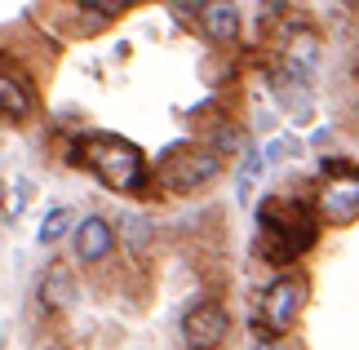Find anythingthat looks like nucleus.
Instances as JSON below:
<instances>
[{
	"mask_svg": "<svg viewBox=\"0 0 359 350\" xmlns=\"http://www.w3.org/2000/svg\"><path fill=\"white\" fill-rule=\"evenodd\" d=\"M262 257L275 262V266H288L297 262L306 248L315 244V217L302 200H288V195H271L262 204Z\"/></svg>",
	"mask_w": 359,
	"mask_h": 350,
	"instance_id": "f257e3e1",
	"label": "nucleus"
},
{
	"mask_svg": "<svg viewBox=\"0 0 359 350\" xmlns=\"http://www.w3.org/2000/svg\"><path fill=\"white\" fill-rule=\"evenodd\" d=\"M80 151H85V164L111 191H137L142 187L147 156L133 142H124V137H116V133H89L85 142H80Z\"/></svg>",
	"mask_w": 359,
	"mask_h": 350,
	"instance_id": "f03ea898",
	"label": "nucleus"
},
{
	"mask_svg": "<svg viewBox=\"0 0 359 350\" xmlns=\"http://www.w3.org/2000/svg\"><path fill=\"white\" fill-rule=\"evenodd\" d=\"M222 173V156H217L213 147H173L169 156L160 160V187L173 191V195H191L200 187H209V182Z\"/></svg>",
	"mask_w": 359,
	"mask_h": 350,
	"instance_id": "7ed1b4c3",
	"label": "nucleus"
},
{
	"mask_svg": "<svg viewBox=\"0 0 359 350\" xmlns=\"http://www.w3.org/2000/svg\"><path fill=\"white\" fill-rule=\"evenodd\" d=\"M320 213L328 222H351V217H359V169H351V164H341V160H324Z\"/></svg>",
	"mask_w": 359,
	"mask_h": 350,
	"instance_id": "20e7f679",
	"label": "nucleus"
},
{
	"mask_svg": "<svg viewBox=\"0 0 359 350\" xmlns=\"http://www.w3.org/2000/svg\"><path fill=\"white\" fill-rule=\"evenodd\" d=\"M302 297H306V288H302L297 279H275V284L262 292V302H257L262 328H266L271 337H280L284 328H293V319L302 311Z\"/></svg>",
	"mask_w": 359,
	"mask_h": 350,
	"instance_id": "39448f33",
	"label": "nucleus"
},
{
	"mask_svg": "<svg viewBox=\"0 0 359 350\" xmlns=\"http://www.w3.org/2000/svg\"><path fill=\"white\" fill-rule=\"evenodd\" d=\"M231 332V315L217 302H196L182 315V342L191 350H217Z\"/></svg>",
	"mask_w": 359,
	"mask_h": 350,
	"instance_id": "423d86ee",
	"label": "nucleus"
},
{
	"mask_svg": "<svg viewBox=\"0 0 359 350\" xmlns=\"http://www.w3.org/2000/svg\"><path fill=\"white\" fill-rule=\"evenodd\" d=\"M200 32L213 40V45H231V40H240V9L236 0H209L200 13Z\"/></svg>",
	"mask_w": 359,
	"mask_h": 350,
	"instance_id": "0eeeda50",
	"label": "nucleus"
},
{
	"mask_svg": "<svg viewBox=\"0 0 359 350\" xmlns=\"http://www.w3.org/2000/svg\"><path fill=\"white\" fill-rule=\"evenodd\" d=\"M72 240H76V257L80 262H102L116 248V231H111V222H107V217H85L76 227Z\"/></svg>",
	"mask_w": 359,
	"mask_h": 350,
	"instance_id": "6e6552de",
	"label": "nucleus"
},
{
	"mask_svg": "<svg viewBox=\"0 0 359 350\" xmlns=\"http://www.w3.org/2000/svg\"><path fill=\"white\" fill-rule=\"evenodd\" d=\"M32 85L18 72H0V120H22L32 116Z\"/></svg>",
	"mask_w": 359,
	"mask_h": 350,
	"instance_id": "1a4fd4ad",
	"label": "nucleus"
},
{
	"mask_svg": "<svg viewBox=\"0 0 359 350\" xmlns=\"http://www.w3.org/2000/svg\"><path fill=\"white\" fill-rule=\"evenodd\" d=\"M40 302H45V311H67V306H76V275L67 271V266H49L45 279H40Z\"/></svg>",
	"mask_w": 359,
	"mask_h": 350,
	"instance_id": "9d476101",
	"label": "nucleus"
},
{
	"mask_svg": "<svg viewBox=\"0 0 359 350\" xmlns=\"http://www.w3.org/2000/svg\"><path fill=\"white\" fill-rule=\"evenodd\" d=\"M72 227H76L72 208H53V213H49L45 222H40V240H45V244H53V240H62V235L72 231Z\"/></svg>",
	"mask_w": 359,
	"mask_h": 350,
	"instance_id": "9b49d317",
	"label": "nucleus"
},
{
	"mask_svg": "<svg viewBox=\"0 0 359 350\" xmlns=\"http://www.w3.org/2000/svg\"><path fill=\"white\" fill-rule=\"evenodd\" d=\"M124 231H129V244L133 248H147V235H151V227L142 217H124Z\"/></svg>",
	"mask_w": 359,
	"mask_h": 350,
	"instance_id": "f8f14e48",
	"label": "nucleus"
},
{
	"mask_svg": "<svg viewBox=\"0 0 359 350\" xmlns=\"http://www.w3.org/2000/svg\"><path fill=\"white\" fill-rule=\"evenodd\" d=\"M173 5H177V9H196V13H200L204 5H209V0H173Z\"/></svg>",
	"mask_w": 359,
	"mask_h": 350,
	"instance_id": "ddd939ff",
	"label": "nucleus"
},
{
	"mask_svg": "<svg viewBox=\"0 0 359 350\" xmlns=\"http://www.w3.org/2000/svg\"><path fill=\"white\" fill-rule=\"evenodd\" d=\"M275 346H280V342H271V337H262V342H257L253 350H275Z\"/></svg>",
	"mask_w": 359,
	"mask_h": 350,
	"instance_id": "4468645a",
	"label": "nucleus"
}]
</instances>
